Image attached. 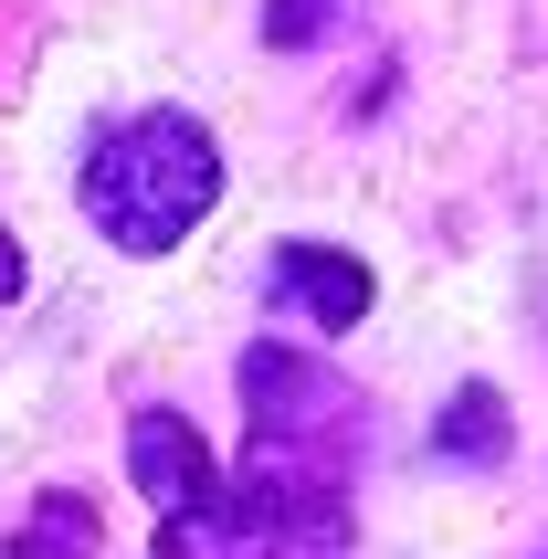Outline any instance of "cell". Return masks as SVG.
Wrapping results in <instances>:
<instances>
[{
  "instance_id": "1",
  "label": "cell",
  "mask_w": 548,
  "mask_h": 559,
  "mask_svg": "<svg viewBox=\"0 0 548 559\" xmlns=\"http://www.w3.org/2000/svg\"><path fill=\"white\" fill-rule=\"evenodd\" d=\"M222 138L190 106H138V117H106L74 158V212L95 222V243L117 253H180L201 222L222 212Z\"/></svg>"
},
{
  "instance_id": "2",
  "label": "cell",
  "mask_w": 548,
  "mask_h": 559,
  "mask_svg": "<svg viewBox=\"0 0 548 559\" xmlns=\"http://www.w3.org/2000/svg\"><path fill=\"white\" fill-rule=\"evenodd\" d=\"M233 507H222L212 559H359V443H306V433H253Z\"/></svg>"
},
{
  "instance_id": "3",
  "label": "cell",
  "mask_w": 548,
  "mask_h": 559,
  "mask_svg": "<svg viewBox=\"0 0 548 559\" xmlns=\"http://www.w3.org/2000/svg\"><path fill=\"white\" fill-rule=\"evenodd\" d=\"M127 486L158 507V559H212L222 507H233V475L212 465V443L190 433L169 402L127 412Z\"/></svg>"
},
{
  "instance_id": "4",
  "label": "cell",
  "mask_w": 548,
  "mask_h": 559,
  "mask_svg": "<svg viewBox=\"0 0 548 559\" xmlns=\"http://www.w3.org/2000/svg\"><path fill=\"white\" fill-rule=\"evenodd\" d=\"M243 423L253 433H306V443H369V391L296 338H253L243 348Z\"/></svg>"
},
{
  "instance_id": "5",
  "label": "cell",
  "mask_w": 548,
  "mask_h": 559,
  "mask_svg": "<svg viewBox=\"0 0 548 559\" xmlns=\"http://www.w3.org/2000/svg\"><path fill=\"white\" fill-rule=\"evenodd\" d=\"M264 296H274V307H296L317 338H348V328L380 307V275H369L348 243H274Z\"/></svg>"
},
{
  "instance_id": "6",
  "label": "cell",
  "mask_w": 548,
  "mask_h": 559,
  "mask_svg": "<svg viewBox=\"0 0 548 559\" xmlns=\"http://www.w3.org/2000/svg\"><path fill=\"white\" fill-rule=\"evenodd\" d=\"M95 549H106V507L74 497V486H43L0 538V559H95Z\"/></svg>"
},
{
  "instance_id": "7",
  "label": "cell",
  "mask_w": 548,
  "mask_h": 559,
  "mask_svg": "<svg viewBox=\"0 0 548 559\" xmlns=\"http://www.w3.org/2000/svg\"><path fill=\"white\" fill-rule=\"evenodd\" d=\"M432 454H443V465H507V454H517L507 391H496V380H464L454 402L432 412Z\"/></svg>"
},
{
  "instance_id": "8",
  "label": "cell",
  "mask_w": 548,
  "mask_h": 559,
  "mask_svg": "<svg viewBox=\"0 0 548 559\" xmlns=\"http://www.w3.org/2000/svg\"><path fill=\"white\" fill-rule=\"evenodd\" d=\"M337 32V0H264V43L274 53H306V43H327Z\"/></svg>"
},
{
  "instance_id": "9",
  "label": "cell",
  "mask_w": 548,
  "mask_h": 559,
  "mask_svg": "<svg viewBox=\"0 0 548 559\" xmlns=\"http://www.w3.org/2000/svg\"><path fill=\"white\" fill-rule=\"evenodd\" d=\"M32 296V264H22V243H11V222H0V307H22Z\"/></svg>"
}]
</instances>
